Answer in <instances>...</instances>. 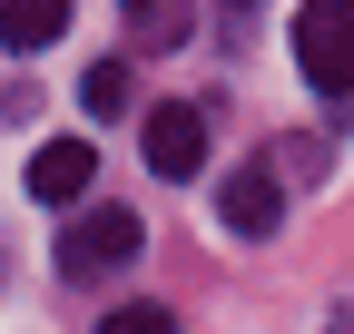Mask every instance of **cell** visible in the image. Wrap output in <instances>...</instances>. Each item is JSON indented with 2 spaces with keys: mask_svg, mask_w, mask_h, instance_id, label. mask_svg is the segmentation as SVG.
Here are the masks:
<instances>
[{
  "mask_svg": "<svg viewBox=\"0 0 354 334\" xmlns=\"http://www.w3.org/2000/svg\"><path fill=\"white\" fill-rule=\"evenodd\" d=\"M295 69L325 99H354V0H305L295 10Z\"/></svg>",
  "mask_w": 354,
  "mask_h": 334,
  "instance_id": "1",
  "label": "cell"
},
{
  "mask_svg": "<svg viewBox=\"0 0 354 334\" xmlns=\"http://www.w3.org/2000/svg\"><path fill=\"white\" fill-rule=\"evenodd\" d=\"M128 256H138V217H128V206H88L59 236V275H118Z\"/></svg>",
  "mask_w": 354,
  "mask_h": 334,
  "instance_id": "2",
  "label": "cell"
},
{
  "mask_svg": "<svg viewBox=\"0 0 354 334\" xmlns=\"http://www.w3.org/2000/svg\"><path fill=\"white\" fill-rule=\"evenodd\" d=\"M138 138H148V167H158V177H197V157H207V118H197L187 99H158Z\"/></svg>",
  "mask_w": 354,
  "mask_h": 334,
  "instance_id": "3",
  "label": "cell"
},
{
  "mask_svg": "<svg viewBox=\"0 0 354 334\" xmlns=\"http://www.w3.org/2000/svg\"><path fill=\"white\" fill-rule=\"evenodd\" d=\"M276 217H286V187L266 177V167H236V177L216 187V226L227 236H276Z\"/></svg>",
  "mask_w": 354,
  "mask_h": 334,
  "instance_id": "4",
  "label": "cell"
},
{
  "mask_svg": "<svg viewBox=\"0 0 354 334\" xmlns=\"http://www.w3.org/2000/svg\"><path fill=\"white\" fill-rule=\"evenodd\" d=\"M88 177H99V148H88V138H50V148L30 157V197H39V206L88 197Z\"/></svg>",
  "mask_w": 354,
  "mask_h": 334,
  "instance_id": "5",
  "label": "cell"
},
{
  "mask_svg": "<svg viewBox=\"0 0 354 334\" xmlns=\"http://www.w3.org/2000/svg\"><path fill=\"white\" fill-rule=\"evenodd\" d=\"M69 30V0H0V39L30 59V50H50V39Z\"/></svg>",
  "mask_w": 354,
  "mask_h": 334,
  "instance_id": "6",
  "label": "cell"
},
{
  "mask_svg": "<svg viewBox=\"0 0 354 334\" xmlns=\"http://www.w3.org/2000/svg\"><path fill=\"white\" fill-rule=\"evenodd\" d=\"M79 99H88V118H118L128 108V59H99V69L79 79Z\"/></svg>",
  "mask_w": 354,
  "mask_h": 334,
  "instance_id": "7",
  "label": "cell"
},
{
  "mask_svg": "<svg viewBox=\"0 0 354 334\" xmlns=\"http://www.w3.org/2000/svg\"><path fill=\"white\" fill-rule=\"evenodd\" d=\"M109 334H177V315L138 295V305H109Z\"/></svg>",
  "mask_w": 354,
  "mask_h": 334,
  "instance_id": "8",
  "label": "cell"
},
{
  "mask_svg": "<svg viewBox=\"0 0 354 334\" xmlns=\"http://www.w3.org/2000/svg\"><path fill=\"white\" fill-rule=\"evenodd\" d=\"M325 334H354V315H335V324H325Z\"/></svg>",
  "mask_w": 354,
  "mask_h": 334,
  "instance_id": "9",
  "label": "cell"
},
{
  "mask_svg": "<svg viewBox=\"0 0 354 334\" xmlns=\"http://www.w3.org/2000/svg\"><path fill=\"white\" fill-rule=\"evenodd\" d=\"M138 10H148V0H138Z\"/></svg>",
  "mask_w": 354,
  "mask_h": 334,
  "instance_id": "10",
  "label": "cell"
}]
</instances>
